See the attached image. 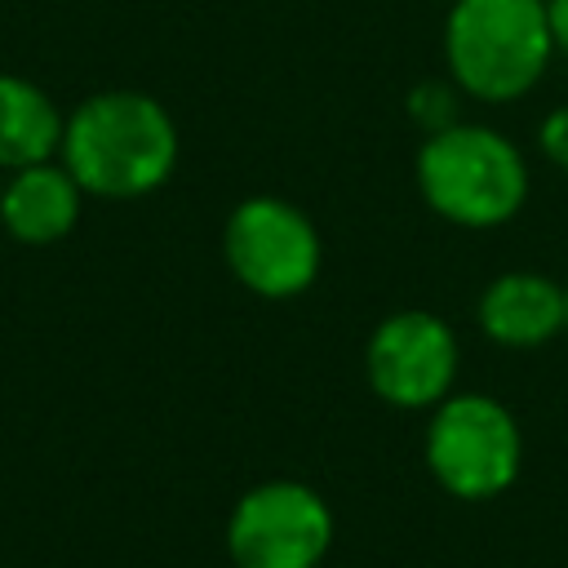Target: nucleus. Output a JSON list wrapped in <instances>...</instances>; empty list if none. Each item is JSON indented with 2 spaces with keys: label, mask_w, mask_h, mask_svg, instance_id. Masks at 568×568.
Segmentation results:
<instances>
[{
  "label": "nucleus",
  "mask_w": 568,
  "mask_h": 568,
  "mask_svg": "<svg viewBox=\"0 0 568 568\" xmlns=\"http://www.w3.org/2000/svg\"><path fill=\"white\" fill-rule=\"evenodd\" d=\"M58 160L93 200H142L178 169V124L151 93L102 89L67 115Z\"/></svg>",
  "instance_id": "nucleus-1"
},
{
  "label": "nucleus",
  "mask_w": 568,
  "mask_h": 568,
  "mask_svg": "<svg viewBox=\"0 0 568 568\" xmlns=\"http://www.w3.org/2000/svg\"><path fill=\"white\" fill-rule=\"evenodd\" d=\"M555 58L546 0H453L444 18L448 80L488 106L519 102Z\"/></svg>",
  "instance_id": "nucleus-2"
},
{
  "label": "nucleus",
  "mask_w": 568,
  "mask_h": 568,
  "mask_svg": "<svg viewBox=\"0 0 568 568\" xmlns=\"http://www.w3.org/2000/svg\"><path fill=\"white\" fill-rule=\"evenodd\" d=\"M413 173L426 209L466 231L501 226L528 200L524 151L506 133L475 120H457L439 133H426Z\"/></svg>",
  "instance_id": "nucleus-3"
},
{
  "label": "nucleus",
  "mask_w": 568,
  "mask_h": 568,
  "mask_svg": "<svg viewBox=\"0 0 568 568\" xmlns=\"http://www.w3.org/2000/svg\"><path fill=\"white\" fill-rule=\"evenodd\" d=\"M422 457L444 493L462 501H488L519 479L524 430L501 399L484 390H453L426 417Z\"/></svg>",
  "instance_id": "nucleus-4"
},
{
  "label": "nucleus",
  "mask_w": 568,
  "mask_h": 568,
  "mask_svg": "<svg viewBox=\"0 0 568 568\" xmlns=\"http://www.w3.org/2000/svg\"><path fill=\"white\" fill-rule=\"evenodd\" d=\"M222 257L248 293L284 302L315 284L324 248L315 222L297 204L280 195H248L226 213Z\"/></svg>",
  "instance_id": "nucleus-5"
},
{
  "label": "nucleus",
  "mask_w": 568,
  "mask_h": 568,
  "mask_svg": "<svg viewBox=\"0 0 568 568\" xmlns=\"http://www.w3.org/2000/svg\"><path fill=\"white\" fill-rule=\"evenodd\" d=\"M333 546V510L302 479L253 484L226 519L235 568H320Z\"/></svg>",
  "instance_id": "nucleus-6"
},
{
  "label": "nucleus",
  "mask_w": 568,
  "mask_h": 568,
  "mask_svg": "<svg viewBox=\"0 0 568 568\" xmlns=\"http://www.w3.org/2000/svg\"><path fill=\"white\" fill-rule=\"evenodd\" d=\"M457 368V333L435 311H395L368 333L364 346L368 386L390 408H435L444 395H453Z\"/></svg>",
  "instance_id": "nucleus-7"
},
{
  "label": "nucleus",
  "mask_w": 568,
  "mask_h": 568,
  "mask_svg": "<svg viewBox=\"0 0 568 568\" xmlns=\"http://www.w3.org/2000/svg\"><path fill=\"white\" fill-rule=\"evenodd\" d=\"M479 333L506 351H537L564 333V284L541 271H501L475 306Z\"/></svg>",
  "instance_id": "nucleus-8"
},
{
  "label": "nucleus",
  "mask_w": 568,
  "mask_h": 568,
  "mask_svg": "<svg viewBox=\"0 0 568 568\" xmlns=\"http://www.w3.org/2000/svg\"><path fill=\"white\" fill-rule=\"evenodd\" d=\"M80 209H84V191L62 160L13 169L4 178V191H0L4 235L18 244H31V248L67 240L80 222Z\"/></svg>",
  "instance_id": "nucleus-9"
},
{
  "label": "nucleus",
  "mask_w": 568,
  "mask_h": 568,
  "mask_svg": "<svg viewBox=\"0 0 568 568\" xmlns=\"http://www.w3.org/2000/svg\"><path fill=\"white\" fill-rule=\"evenodd\" d=\"M67 115L27 75L0 71V169H27L58 160Z\"/></svg>",
  "instance_id": "nucleus-10"
},
{
  "label": "nucleus",
  "mask_w": 568,
  "mask_h": 568,
  "mask_svg": "<svg viewBox=\"0 0 568 568\" xmlns=\"http://www.w3.org/2000/svg\"><path fill=\"white\" fill-rule=\"evenodd\" d=\"M462 89L453 80H422L413 93H408V115L422 133H439L448 124L462 120Z\"/></svg>",
  "instance_id": "nucleus-11"
},
{
  "label": "nucleus",
  "mask_w": 568,
  "mask_h": 568,
  "mask_svg": "<svg viewBox=\"0 0 568 568\" xmlns=\"http://www.w3.org/2000/svg\"><path fill=\"white\" fill-rule=\"evenodd\" d=\"M537 146H541V155H546L559 173H568V102L555 106V111H546V120H541V129H537Z\"/></svg>",
  "instance_id": "nucleus-12"
},
{
  "label": "nucleus",
  "mask_w": 568,
  "mask_h": 568,
  "mask_svg": "<svg viewBox=\"0 0 568 568\" xmlns=\"http://www.w3.org/2000/svg\"><path fill=\"white\" fill-rule=\"evenodd\" d=\"M546 18H550L555 53H568V0H546Z\"/></svg>",
  "instance_id": "nucleus-13"
},
{
  "label": "nucleus",
  "mask_w": 568,
  "mask_h": 568,
  "mask_svg": "<svg viewBox=\"0 0 568 568\" xmlns=\"http://www.w3.org/2000/svg\"><path fill=\"white\" fill-rule=\"evenodd\" d=\"M564 333H568V284H564Z\"/></svg>",
  "instance_id": "nucleus-14"
},
{
  "label": "nucleus",
  "mask_w": 568,
  "mask_h": 568,
  "mask_svg": "<svg viewBox=\"0 0 568 568\" xmlns=\"http://www.w3.org/2000/svg\"><path fill=\"white\" fill-rule=\"evenodd\" d=\"M0 191H4V182H0Z\"/></svg>",
  "instance_id": "nucleus-15"
}]
</instances>
